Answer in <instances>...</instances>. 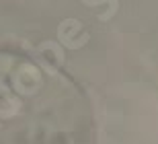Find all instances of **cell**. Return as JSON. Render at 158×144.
Returning <instances> with one entry per match:
<instances>
[{
	"instance_id": "1",
	"label": "cell",
	"mask_w": 158,
	"mask_h": 144,
	"mask_svg": "<svg viewBox=\"0 0 158 144\" xmlns=\"http://www.w3.org/2000/svg\"><path fill=\"white\" fill-rule=\"evenodd\" d=\"M80 91L53 68L0 54V144H90Z\"/></svg>"
}]
</instances>
